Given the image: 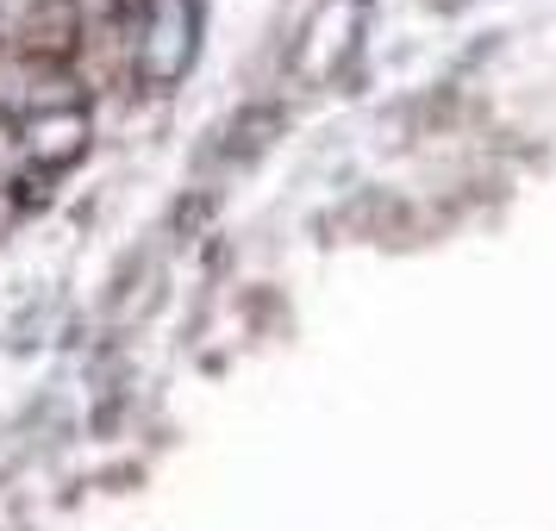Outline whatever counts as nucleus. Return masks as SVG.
Listing matches in <instances>:
<instances>
[{
	"label": "nucleus",
	"instance_id": "1",
	"mask_svg": "<svg viewBox=\"0 0 556 531\" xmlns=\"http://www.w3.org/2000/svg\"><path fill=\"white\" fill-rule=\"evenodd\" d=\"M81 138H88V119H81V106H63V113H38L31 119V156L38 163H70L81 151Z\"/></svg>",
	"mask_w": 556,
	"mask_h": 531
}]
</instances>
